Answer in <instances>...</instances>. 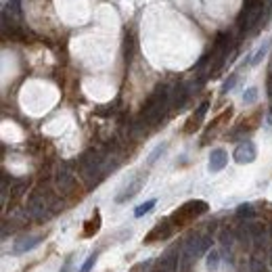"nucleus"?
<instances>
[{
	"label": "nucleus",
	"instance_id": "aec40b11",
	"mask_svg": "<svg viewBox=\"0 0 272 272\" xmlns=\"http://www.w3.org/2000/svg\"><path fill=\"white\" fill-rule=\"evenodd\" d=\"M8 8L13 13H19V0H8Z\"/></svg>",
	"mask_w": 272,
	"mask_h": 272
},
{
	"label": "nucleus",
	"instance_id": "1a4fd4ad",
	"mask_svg": "<svg viewBox=\"0 0 272 272\" xmlns=\"http://www.w3.org/2000/svg\"><path fill=\"white\" fill-rule=\"evenodd\" d=\"M260 119H262V113H260V111L249 113L247 117H243V119H241V124L237 126V130H235L233 134H237V132H251V130H256V128H258Z\"/></svg>",
	"mask_w": 272,
	"mask_h": 272
},
{
	"label": "nucleus",
	"instance_id": "6ab92c4d",
	"mask_svg": "<svg viewBox=\"0 0 272 272\" xmlns=\"http://www.w3.org/2000/svg\"><path fill=\"white\" fill-rule=\"evenodd\" d=\"M237 80H239V76H237V74L230 76V80H226L224 86H222V92H228V90H233V86L237 84Z\"/></svg>",
	"mask_w": 272,
	"mask_h": 272
},
{
	"label": "nucleus",
	"instance_id": "2eb2a0df",
	"mask_svg": "<svg viewBox=\"0 0 272 272\" xmlns=\"http://www.w3.org/2000/svg\"><path fill=\"white\" fill-rule=\"evenodd\" d=\"M164 151H166V145H157L155 151H153V153L149 155V159H147V161H149V166H153L155 161L159 159V155H164Z\"/></svg>",
	"mask_w": 272,
	"mask_h": 272
},
{
	"label": "nucleus",
	"instance_id": "f257e3e1",
	"mask_svg": "<svg viewBox=\"0 0 272 272\" xmlns=\"http://www.w3.org/2000/svg\"><path fill=\"white\" fill-rule=\"evenodd\" d=\"M170 98H172V94H170V90L166 86H157L153 90V94H151L147 98V103L143 107V113H140V117H143L145 124H157L161 117H164L166 109L170 107Z\"/></svg>",
	"mask_w": 272,
	"mask_h": 272
},
{
	"label": "nucleus",
	"instance_id": "ddd939ff",
	"mask_svg": "<svg viewBox=\"0 0 272 272\" xmlns=\"http://www.w3.org/2000/svg\"><path fill=\"white\" fill-rule=\"evenodd\" d=\"M153 207H155V199H149V201H145V203H140V205L134 209V216H136V218H143V216L149 214V211L153 209Z\"/></svg>",
	"mask_w": 272,
	"mask_h": 272
},
{
	"label": "nucleus",
	"instance_id": "a211bd4d",
	"mask_svg": "<svg viewBox=\"0 0 272 272\" xmlns=\"http://www.w3.org/2000/svg\"><path fill=\"white\" fill-rule=\"evenodd\" d=\"M94 262H96V254H90V256H88V260L82 264V268H80V272H90V268L94 266Z\"/></svg>",
	"mask_w": 272,
	"mask_h": 272
},
{
	"label": "nucleus",
	"instance_id": "7ed1b4c3",
	"mask_svg": "<svg viewBox=\"0 0 272 272\" xmlns=\"http://www.w3.org/2000/svg\"><path fill=\"white\" fill-rule=\"evenodd\" d=\"M262 11H264V2L262 0H245V6H243V27L251 29L260 19H262Z\"/></svg>",
	"mask_w": 272,
	"mask_h": 272
},
{
	"label": "nucleus",
	"instance_id": "f03ea898",
	"mask_svg": "<svg viewBox=\"0 0 272 272\" xmlns=\"http://www.w3.org/2000/svg\"><path fill=\"white\" fill-rule=\"evenodd\" d=\"M207 211V203L205 201H201V199H193V201H186V203L180 205L172 216H170V220H172V224L178 228H184L188 226L190 222H195V220L199 216H203Z\"/></svg>",
	"mask_w": 272,
	"mask_h": 272
},
{
	"label": "nucleus",
	"instance_id": "20e7f679",
	"mask_svg": "<svg viewBox=\"0 0 272 272\" xmlns=\"http://www.w3.org/2000/svg\"><path fill=\"white\" fill-rule=\"evenodd\" d=\"M174 230L176 226L172 224V220L166 218V220H161V222H157L153 228H151V233L145 237V243H159V241H166L174 235Z\"/></svg>",
	"mask_w": 272,
	"mask_h": 272
},
{
	"label": "nucleus",
	"instance_id": "0eeeda50",
	"mask_svg": "<svg viewBox=\"0 0 272 272\" xmlns=\"http://www.w3.org/2000/svg\"><path fill=\"white\" fill-rule=\"evenodd\" d=\"M207 107H209V103H207V100H203V103L197 107V111L186 119L184 134H193V132H197V130L201 128V122H203V117H205V113H207Z\"/></svg>",
	"mask_w": 272,
	"mask_h": 272
},
{
	"label": "nucleus",
	"instance_id": "6e6552de",
	"mask_svg": "<svg viewBox=\"0 0 272 272\" xmlns=\"http://www.w3.org/2000/svg\"><path fill=\"white\" fill-rule=\"evenodd\" d=\"M226 164H228V153L224 149H214L209 153V164H207L209 172H220V170L226 168Z\"/></svg>",
	"mask_w": 272,
	"mask_h": 272
},
{
	"label": "nucleus",
	"instance_id": "f8f14e48",
	"mask_svg": "<svg viewBox=\"0 0 272 272\" xmlns=\"http://www.w3.org/2000/svg\"><path fill=\"white\" fill-rule=\"evenodd\" d=\"M220 262H222V258H220V251L218 249H211L209 254H207V270L209 272H216L218 266H220Z\"/></svg>",
	"mask_w": 272,
	"mask_h": 272
},
{
	"label": "nucleus",
	"instance_id": "39448f33",
	"mask_svg": "<svg viewBox=\"0 0 272 272\" xmlns=\"http://www.w3.org/2000/svg\"><path fill=\"white\" fill-rule=\"evenodd\" d=\"M233 157L237 164H251V161H256V157H258V149L251 140H243V143L237 145Z\"/></svg>",
	"mask_w": 272,
	"mask_h": 272
},
{
	"label": "nucleus",
	"instance_id": "f3484780",
	"mask_svg": "<svg viewBox=\"0 0 272 272\" xmlns=\"http://www.w3.org/2000/svg\"><path fill=\"white\" fill-rule=\"evenodd\" d=\"M266 50H268V44H262V48H258V53L254 55V57H251V65H256V63H260L262 61V57H264L266 55Z\"/></svg>",
	"mask_w": 272,
	"mask_h": 272
},
{
	"label": "nucleus",
	"instance_id": "dca6fc26",
	"mask_svg": "<svg viewBox=\"0 0 272 272\" xmlns=\"http://www.w3.org/2000/svg\"><path fill=\"white\" fill-rule=\"evenodd\" d=\"M256 98H258V88H247L245 94H243V103L249 105V103H254Z\"/></svg>",
	"mask_w": 272,
	"mask_h": 272
},
{
	"label": "nucleus",
	"instance_id": "4468645a",
	"mask_svg": "<svg viewBox=\"0 0 272 272\" xmlns=\"http://www.w3.org/2000/svg\"><path fill=\"white\" fill-rule=\"evenodd\" d=\"M237 216H239V218H254V216H256L254 205H249V203L239 205V207H237Z\"/></svg>",
	"mask_w": 272,
	"mask_h": 272
},
{
	"label": "nucleus",
	"instance_id": "423d86ee",
	"mask_svg": "<svg viewBox=\"0 0 272 272\" xmlns=\"http://www.w3.org/2000/svg\"><path fill=\"white\" fill-rule=\"evenodd\" d=\"M145 180H147V176H145V174H138V176H134V178L130 180V182H128V184H126V186H124V188L117 193L115 201H117V203H126L128 199H132V197L138 193V190L143 188Z\"/></svg>",
	"mask_w": 272,
	"mask_h": 272
},
{
	"label": "nucleus",
	"instance_id": "9b49d317",
	"mask_svg": "<svg viewBox=\"0 0 272 272\" xmlns=\"http://www.w3.org/2000/svg\"><path fill=\"white\" fill-rule=\"evenodd\" d=\"M98 228H100V214H98V211H94L92 218H90L88 222L84 224L82 239H90V237H94V235L98 233Z\"/></svg>",
	"mask_w": 272,
	"mask_h": 272
},
{
	"label": "nucleus",
	"instance_id": "9d476101",
	"mask_svg": "<svg viewBox=\"0 0 272 272\" xmlns=\"http://www.w3.org/2000/svg\"><path fill=\"white\" fill-rule=\"evenodd\" d=\"M38 243H40V237H23V239H19L17 243H15V247L11 249V254H13V256L25 254V251L34 249V247H36Z\"/></svg>",
	"mask_w": 272,
	"mask_h": 272
}]
</instances>
